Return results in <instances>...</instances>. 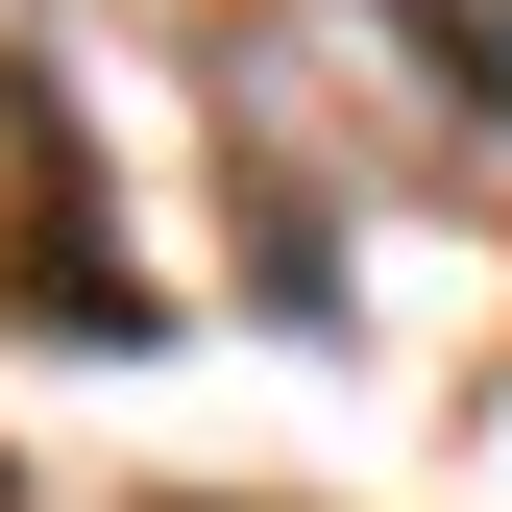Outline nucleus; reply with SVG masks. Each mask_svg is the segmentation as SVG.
<instances>
[{
    "label": "nucleus",
    "instance_id": "f257e3e1",
    "mask_svg": "<svg viewBox=\"0 0 512 512\" xmlns=\"http://www.w3.org/2000/svg\"><path fill=\"white\" fill-rule=\"evenodd\" d=\"M391 49H415V74H464V98H512V25H488V0H391Z\"/></svg>",
    "mask_w": 512,
    "mask_h": 512
}]
</instances>
